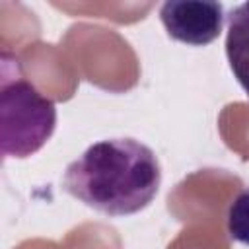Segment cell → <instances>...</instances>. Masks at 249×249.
<instances>
[{
  "mask_svg": "<svg viewBox=\"0 0 249 249\" xmlns=\"http://www.w3.org/2000/svg\"><path fill=\"white\" fill-rule=\"evenodd\" d=\"M160 185L161 165L156 152L130 136L93 142L62 175L64 193L111 218L132 216L150 206Z\"/></svg>",
  "mask_w": 249,
  "mask_h": 249,
  "instance_id": "cell-1",
  "label": "cell"
},
{
  "mask_svg": "<svg viewBox=\"0 0 249 249\" xmlns=\"http://www.w3.org/2000/svg\"><path fill=\"white\" fill-rule=\"evenodd\" d=\"M56 128L54 101L45 97L29 80L16 74V64L2 58L0 78V148L4 158L37 154Z\"/></svg>",
  "mask_w": 249,
  "mask_h": 249,
  "instance_id": "cell-2",
  "label": "cell"
},
{
  "mask_svg": "<svg viewBox=\"0 0 249 249\" xmlns=\"http://www.w3.org/2000/svg\"><path fill=\"white\" fill-rule=\"evenodd\" d=\"M226 228L228 235L249 247V187H245L228 206L226 214Z\"/></svg>",
  "mask_w": 249,
  "mask_h": 249,
  "instance_id": "cell-5",
  "label": "cell"
},
{
  "mask_svg": "<svg viewBox=\"0 0 249 249\" xmlns=\"http://www.w3.org/2000/svg\"><path fill=\"white\" fill-rule=\"evenodd\" d=\"M226 56L233 78L249 97V2L233 6L228 14Z\"/></svg>",
  "mask_w": 249,
  "mask_h": 249,
  "instance_id": "cell-4",
  "label": "cell"
},
{
  "mask_svg": "<svg viewBox=\"0 0 249 249\" xmlns=\"http://www.w3.org/2000/svg\"><path fill=\"white\" fill-rule=\"evenodd\" d=\"M224 6L206 0H169L160 8V19L173 41L206 47L224 27Z\"/></svg>",
  "mask_w": 249,
  "mask_h": 249,
  "instance_id": "cell-3",
  "label": "cell"
}]
</instances>
